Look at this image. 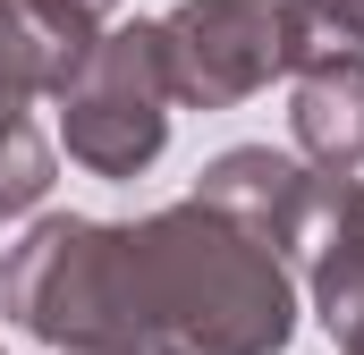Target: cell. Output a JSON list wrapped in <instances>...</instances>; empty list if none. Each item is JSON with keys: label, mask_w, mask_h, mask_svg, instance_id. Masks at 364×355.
Returning a JSON list of instances; mask_svg holds the SVG:
<instances>
[{"label": "cell", "mask_w": 364, "mask_h": 355, "mask_svg": "<svg viewBox=\"0 0 364 355\" xmlns=\"http://www.w3.org/2000/svg\"><path fill=\"white\" fill-rule=\"evenodd\" d=\"M0 313L77 355H279L296 330L279 254L203 203L136 229L34 220L0 263Z\"/></svg>", "instance_id": "cell-1"}, {"label": "cell", "mask_w": 364, "mask_h": 355, "mask_svg": "<svg viewBox=\"0 0 364 355\" xmlns=\"http://www.w3.org/2000/svg\"><path fill=\"white\" fill-rule=\"evenodd\" d=\"M331 43L314 34L305 0H186L161 17V68H170V102H246L272 77H305L322 68Z\"/></svg>", "instance_id": "cell-2"}, {"label": "cell", "mask_w": 364, "mask_h": 355, "mask_svg": "<svg viewBox=\"0 0 364 355\" xmlns=\"http://www.w3.org/2000/svg\"><path fill=\"white\" fill-rule=\"evenodd\" d=\"M60 136L68 161L93 178H136L170 144V68H161V26H127L102 34L85 60L60 77Z\"/></svg>", "instance_id": "cell-3"}, {"label": "cell", "mask_w": 364, "mask_h": 355, "mask_svg": "<svg viewBox=\"0 0 364 355\" xmlns=\"http://www.w3.org/2000/svg\"><path fill=\"white\" fill-rule=\"evenodd\" d=\"M195 203L220 212L229 229H246L263 254H288V246H305V229L331 203V186L305 170V161L272 153V144H237V153H220L212 170L195 178Z\"/></svg>", "instance_id": "cell-4"}, {"label": "cell", "mask_w": 364, "mask_h": 355, "mask_svg": "<svg viewBox=\"0 0 364 355\" xmlns=\"http://www.w3.org/2000/svg\"><path fill=\"white\" fill-rule=\"evenodd\" d=\"M296 144L322 186H348L364 170V60H322L296 77Z\"/></svg>", "instance_id": "cell-5"}, {"label": "cell", "mask_w": 364, "mask_h": 355, "mask_svg": "<svg viewBox=\"0 0 364 355\" xmlns=\"http://www.w3.org/2000/svg\"><path fill=\"white\" fill-rule=\"evenodd\" d=\"M322 254H314V296H322V322L348 355H364V186H331L322 203Z\"/></svg>", "instance_id": "cell-6"}, {"label": "cell", "mask_w": 364, "mask_h": 355, "mask_svg": "<svg viewBox=\"0 0 364 355\" xmlns=\"http://www.w3.org/2000/svg\"><path fill=\"white\" fill-rule=\"evenodd\" d=\"M17 9H26V26H34L43 60H51V93H60V77L102 43V17H110L119 0H17Z\"/></svg>", "instance_id": "cell-7"}, {"label": "cell", "mask_w": 364, "mask_h": 355, "mask_svg": "<svg viewBox=\"0 0 364 355\" xmlns=\"http://www.w3.org/2000/svg\"><path fill=\"white\" fill-rule=\"evenodd\" d=\"M314 17H322L348 51H364V0H314Z\"/></svg>", "instance_id": "cell-8"}]
</instances>
